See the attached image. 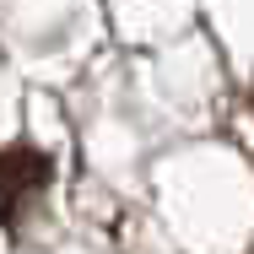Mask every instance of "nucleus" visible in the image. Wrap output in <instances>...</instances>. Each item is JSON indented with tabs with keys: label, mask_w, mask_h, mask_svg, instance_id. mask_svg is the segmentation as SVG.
Listing matches in <instances>:
<instances>
[{
	"label": "nucleus",
	"mask_w": 254,
	"mask_h": 254,
	"mask_svg": "<svg viewBox=\"0 0 254 254\" xmlns=\"http://www.w3.org/2000/svg\"><path fill=\"white\" fill-rule=\"evenodd\" d=\"M49 179H54V162L44 152H33V146L0 152V222L5 227L22 222V211L49 190Z\"/></svg>",
	"instance_id": "f257e3e1"
}]
</instances>
